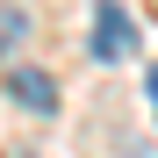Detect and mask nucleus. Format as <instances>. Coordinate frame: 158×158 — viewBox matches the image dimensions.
<instances>
[{
    "instance_id": "nucleus-1",
    "label": "nucleus",
    "mask_w": 158,
    "mask_h": 158,
    "mask_svg": "<svg viewBox=\"0 0 158 158\" xmlns=\"http://www.w3.org/2000/svg\"><path fill=\"white\" fill-rule=\"evenodd\" d=\"M94 58L101 65L137 58V22L122 15V0H94Z\"/></svg>"
},
{
    "instance_id": "nucleus-2",
    "label": "nucleus",
    "mask_w": 158,
    "mask_h": 158,
    "mask_svg": "<svg viewBox=\"0 0 158 158\" xmlns=\"http://www.w3.org/2000/svg\"><path fill=\"white\" fill-rule=\"evenodd\" d=\"M7 94H15L29 115H58V79L36 72V65H15V72H7Z\"/></svg>"
},
{
    "instance_id": "nucleus-3",
    "label": "nucleus",
    "mask_w": 158,
    "mask_h": 158,
    "mask_svg": "<svg viewBox=\"0 0 158 158\" xmlns=\"http://www.w3.org/2000/svg\"><path fill=\"white\" fill-rule=\"evenodd\" d=\"M22 36H29V22H22V15H0V50H15Z\"/></svg>"
},
{
    "instance_id": "nucleus-4",
    "label": "nucleus",
    "mask_w": 158,
    "mask_h": 158,
    "mask_svg": "<svg viewBox=\"0 0 158 158\" xmlns=\"http://www.w3.org/2000/svg\"><path fill=\"white\" fill-rule=\"evenodd\" d=\"M151 115H158V72H151Z\"/></svg>"
}]
</instances>
